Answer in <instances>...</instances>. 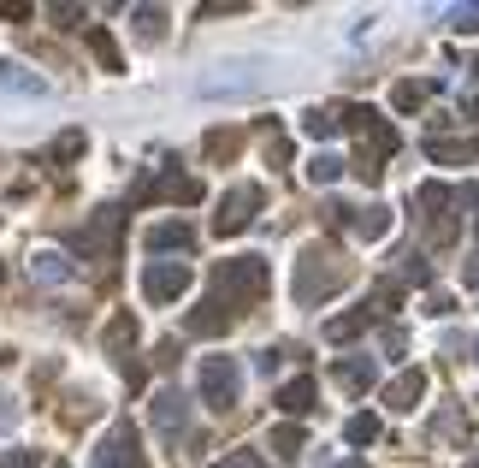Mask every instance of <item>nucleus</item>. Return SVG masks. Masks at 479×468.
Instances as JSON below:
<instances>
[{
	"label": "nucleus",
	"mask_w": 479,
	"mask_h": 468,
	"mask_svg": "<svg viewBox=\"0 0 479 468\" xmlns=\"http://www.w3.org/2000/svg\"><path fill=\"white\" fill-rule=\"evenodd\" d=\"M426 314H456V302H450V291H432V297H426Z\"/></svg>",
	"instance_id": "39"
},
{
	"label": "nucleus",
	"mask_w": 479,
	"mask_h": 468,
	"mask_svg": "<svg viewBox=\"0 0 479 468\" xmlns=\"http://www.w3.org/2000/svg\"><path fill=\"white\" fill-rule=\"evenodd\" d=\"M350 231L367 238V243H379L385 231H391V208H379V202H373V208H350Z\"/></svg>",
	"instance_id": "16"
},
{
	"label": "nucleus",
	"mask_w": 479,
	"mask_h": 468,
	"mask_svg": "<svg viewBox=\"0 0 479 468\" xmlns=\"http://www.w3.org/2000/svg\"><path fill=\"white\" fill-rule=\"evenodd\" d=\"M474 238H479V213H474Z\"/></svg>",
	"instance_id": "45"
},
{
	"label": "nucleus",
	"mask_w": 479,
	"mask_h": 468,
	"mask_svg": "<svg viewBox=\"0 0 479 468\" xmlns=\"http://www.w3.org/2000/svg\"><path fill=\"white\" fill-rule=\"evenodd\" d=\"M343 439H350V445H373V439H379V415H350V421H343Z\"/></svg>",
	"instance_id": "26"
},
{
	"label": "nucleus",
	"mask_w": 479,
	"mask_h": 468,
	"mask_svg": "<svg viewBox=\"0 0 479 468\" xmlns=\"http://www.w3.org/2000/svg\"><path fill=\"white\" fill-rule=\"evenodd\" d=\"M474 71H479V66H474Z\"/></svg>",
	"instance_id": "50"
},
{
	"label": "nucleus",
	"mask_w": 479,
	"mask_h": 468,
	"mask_svg": "<svg viewBox=\"0 0 479 468\" xmlns=\"http://www.w3.org/2000/svg\"><path fill=\"white\" fill-rule=\"evenodd\" d=\"M332 380H338L350 398H361L367 385H373V362H367V356H350V362H338V368H332Z\"/></svg>",
	"instance_id": "19"
},
{
	"label": "nucleus",
	"mask_w": 479,
	"mask_h": 468,
	"mask_svg": "<svg viewBox=\"0 0 479 468\" xmlns=\"http://www.w3.org/2000/svg\"><path fill=\"white\" fill-rule=\"evenodd\" d=\"M432 89H438V84H414V77H409V84H396V89H391V107H396V113H421Z\"/></svg>",
	"instance_id": "23"
},
{
	"label": "nucleus",
	"mask_w": 479,
	"mask_h": 468,
	"mask_svg": "<svg viewBox=\"0 0 479 468\" xmlns=\"http://www.w3.org/2000/svg\"><path fill=\"white\" fill-rule=\"evenodd\" d=\"M355 279V261H343V249H332V243H308L297 261V302L302 309H314V302H325L332 291H343V284Z\"/></svg>",
	"instance_id": "1"
},
{
	"label": "nucleus",
	"mask_w": 479,
	"mask_h": 468,
	"mask_svg": "<svg viewBox=\"0 0 479 468\" xmlns=\"http://www.w3.org/2000/svg\"><path fill=\"white\" fill-rule=\"evenodd\" d=\"M30 273H36L42 284H66L71 279V261L59 256V249H36V256H30Z\"/></svg>",
	"instance_id": "21"
},
{
	"label": "nucleus",
	"mask_w": 479,
	"mask_h": 468,
	"mask_svg": "<svg viewBox=\"0 0 479 468\" xmlns=\"http://www.w3.org/2000/svg\"><path fill=\"white\" fill-rule=\"evenodd\" d=\"M190 243H196V231L183 226V220H166V226H148V256H172V249H190Z\"/></svg>",
	"instance_id": "13"
},
{
	"label": "nucleus",
	"mask_w": 479,
	"mask_h": 468,
	"mask_svg": "<svg viewBox=\"0 0 479 468\" xmlns=\"http://www.w3.org/2000/svg\"><path fill=\"white\" fill-rule=\"evenodd\" d=\"M373 320H379V314H373V309H350V314H332V320H325V338H332V344H350V338H361V332L373 327Z\"/></svg>",
	"instance_id": "15"
},
{
	"label": "nucleus",
	"mask_w": 479,
	"mask_h": 468,
	"mask_svg": "<svg viewBox=\"0 0 479 468\" xmlns=\"http://www.w3.org/2000/svg\"><path fill=\"white\" fill-rule=\"evenodd\" d=\"M0 468H42V451H6Z\"/></svg>",
	"instance_id": "35"
},
{
	"label": "nucleus",
	"mask_w": 479,
	"mask_h": 468,
	"mask_svg": "<svg viewBox=\"0 0 479 468\" xmlns=\"http://www.w3.org/2000/svg\"><path fill=\"white\" fill-rule=\"evenodd\" d=\"M426 155L444 160V166H456V160H474V148H467V142H444V137H432V142H426Z\"/></svg>",
	"instance_id": "30"
},
{
	"label": "nucleus",
	"mask_w": 479,
	"mask_h": 468,
	"mask_svg": "<svg viewBox=\"0 0 479 468\" xmlns=\"http://www.w3.org/2000/svg\"><path fill=\"white\" fill-rule=\"evenodd\" d=\"M178 202V208H196L201 202V178H190V172H160V178H142L137 184V202Z\"/></svg>",
	"instance_id": "10"
},
{
	"label": "nucleus",
	"mask_w": 479,
	"mask_h": 468,
	"mask_svg": "<svg viewBox=\"0 0 479 468\" xmlns=\"http://www.w3.org/2000/svg\"><path fill=\"white\" fill-rule=\"evenodd\" d=\"M409 350V338H403V327H385V356H403Z\"/></svg>",
	"instance_id": "40"
},
{
	"label": "nucleus",
	"mask_w": 479,
	"mask_h": 468,
	"mask_svg": "<svg viewBox=\"0 0 479 468\" xmlns=\"http://www.w3.org/2000/svg\"><path fill=\"white\" fill-rule=\"evenodd\" d=\"M308 178H314V184H338V178H343V160H338V155H325V148H320V155L308 160Z\"/></svg>",
	"instance_id": "28"
},
{
	"label": "nucleus",
	"mask_w": 479,
	"mask_h": 468,
	"mask_svg": "<svg viewBox=\"0 0 479 468\" xmlns=\"http://www.w3.org/2000/svg\"><path fill=\"white\" fill-rule=\"evenodd\" d=\"M261 202H267V190L261 184H237L219 196V213H213V231L219 238H237V231H249V220L261 213Z\"/></svg>",
	"instance_id": "6"
},
{
	"label": "nucleus",
	"mask_w": 479,
	"mask_h": 468,
	"mask_svg": "<svg viewBox=\"0 0 479 468\" xmlns=\"http://www.w3.org/2000/svg\"><path fill=\"white\" fill-rule=\"evenodd\" d=\"M267 451L279 456V463H297V456L308 451V433H302L297 421H284V427H272V439H267Z\"/></svg>",
	"instance_id": "18"
},
{
	"label": "nucleus",
	"mask_w": 479,
	"mask_h": 468,
	"mask_svg": "<svg viewBox=\"0 0 479 468\" xmlns=\"http://www.w3.org/2000/svg\"><path fill=\"white\" fill-rule=\"evenodd\" d=\"M391 155H396V130L385 125V119H373V125L361 130V155H355L350 166H355V178H361V184H379V178H385V160H391Z\"/></svg>",
	"instance_id": "5"
},
{
	"label": "nucleus",
	"mask_w": 479,
	"mask_h": 468,
	"mask_svg": "<svg viewBox=\"0 0 479 468\" xmlns=\"http://www.w3.org/2000/svg\"><path fill=\"white\" fill-rule=\"evenodd\" d=\"M137 30L148 36V42H155V36H166V13H160V6H137Z\"/></svg>",
	"instance_id": "32"
},
{
	"label": "nucleus",
	"mask_w": 479,
	"mask_h": 468,
	"mask_svg": "<svg viewBox=\"0 0 479 468\" xmlns=\"http://www.w3.org/2000/svg\"><path fill=\"white\" fill-rule=\"evenodd\" d=\"M0 18H13V24H18V18H30V6H6V0H0Z\"/></svg>",
	"instance_id": "44"
},
{
	"label": "nucleus",
	"mask_w": 479,
	"mask_h": 468,
	"mask_svg": "<svg viewBox=\"0 0 479 468\" xmlns=\"http://www.w3.org/2000/svg\"><path fill=\"white\" fill-rule=\"evenodd\" d=\"M267 279H272V273H267V261H261V256H231V261L213 267V302L237 320L243 309H254V302L267 297Z\"/></svg>",
	"instance_id": "2"
},
{
	"label": "nucleus",
	"mask_w": 479,
	"mask_h": 468,
	"mask_svg": "<svg viewBox=\"0 0 479 468\" xmlns=\"http://www.w3.org/2000/svg\"><path fill=\"white\" fill-rule=\"evenodd\" d=\"M450 30H456V36H474V30H479V6H456V13H450Z\"/></svg>",
	"instance_id": "33"
},
{
	"label": "nucleus",
	"mask_w": 479,
	"mask_h": 468,
	"mask_svg": "<svg viewBox=\"0 0 479 468\" xmlns=\"http://www.w3.org/2000/svg\"><path fill=\"white\" fill-rule=\"evenodd\" d=\"M89 54L101 59V71H125V54H119V42L107 30H89Z\"/></svg>",
	"instance_id": "25"
},
{
	"label": "nucleus",
	"mask_w": 479,
	"mask_h": 468,
	"mask_svg": "<svg viewBox=\"0 0 479 468\" xmlns=\"http://www.w3.org/2000/svg\"><path fill=\"white\" fill-rule=\"evenodd\" d=\"M130 350H137V314H113L107 320V356H119V362H130Z\"/></svg>",
	"instance_id": "17"
},
{
	"label": "nucleus",
	"mask_w": 479,
	"mask_h": 468,
	"mask_svg": "<svg viewBox=\"0 0 479 468\" xmlns=\"http://www.w3.org/2000/svg\"><path fill=\"white\" fill-rule=\"evenodd\" d=\"M183 421H190V398H183L178 385H166V392H155V427L166 433V439H178Z\"/></svg>",
	"instance_id": "11"
},
{
	"label": "nucleus",
	"mask_w": 479,
	"mask_h": 468,
	"mask_svg": "<svg viewBox=\"0 0 479 468\" xmlns=\"http://www.w3.org/2000/svg\"><path fill=\"white\" fill-rule=\"evenodd\" d=\"M226 327H231V314L219 309V302H213V297L201 302V309L190 314V320H183V332H196V338H213V332H226Z\"/></svg>",
	"instance_id": "20"
},
{
	"label": "nucleus",
	"mask_w": 479,
	"mask_h": 468,
	"mask_svg": "<svg viewBox=\"0 0 479 468\" xmlns=\"http://www.w3.org/2000/svg\"><path fill=\"white\" fill-rule=\"evenodd\" d=\"M267 160H272V166H284V160H290V142H284L279 130H267Z\"/></svg>",
	"instance_id": "36"
},
{
	"label": "nucleus",
	"mask_w": 479,
	"mask_h": 468,
	"mask_svg": "<svg viewBox=\"0 0 479 468\" xmlns=\"http://www.w3.org/2000/svg\"><path fill=\"white\" fill-rule=\"evenodd\" d=\"M343 468H367V463H343Z\"/></svg>",
	"instance_id": "46"
},
{
	"label": "nucleus",
	"mask_w": 479,
	"mask_h": 468,
	"mask_svg": "<svg viewBox=\"0 0 479 468\" xmlns=\"http://www.w3.org/2000/svg\"><path fill=\"white\" fill-rule=\"evenodd\" d=\"M84 155V130H66V137L54 142V160H77Z\"/></svg>",
	"instance_id": "34"
},
{
	"label": "nucleus",
	"mask_w": 479,
	"mask_h": 468,
	"mask_svg": "<svg viewBox=\"0 0 479 468\" xmlns=\"http://www.w3.org/2000/svg\"><path fill=\"white\" fill-rule=\"evenodd\" d=\"M414 208H421V220H426V238L438 243V249H444V243H456V220H450V190L444 184H421L414 190Z\"/></svg>",
	"instance_id": "7"
},
{
	"label": "nucleus",
	"mask_w": 479,
	"mask_h": 468,
	"mask_svg": "<svg viewBox=\"0 0 479 468\" xmlns=\"http://www.w3.org/2000/svg\"><path fill=\"white\" fill-rule=\"evenodd\" d=\"M59 468H66V463H59Z\"/></svg>",
	"instance_id": "49"
},
{
	"label": "nucleus",
	"mask_w": 479,
	"mask_h": 468,
	"mask_svg": "<svg viewBox=\"0 0 479 468\" xmlns=\"http://www.w3.org/2000/svg\"><path fill=\"white\" fill-rule=\"evenodd\" d=\"M89 468H148V456H142V433L130 421H113V427H107V439L95 445V456H89Z\"/></svg>",
	"instance_id": "4"
},
{
	"label": "nucleus",
	"mask_w": 479,
	"mask_h": 468,
	"mask_svg": "<svg viewBox=\"0 0 479 468\" xmlns=\"http://www.w3.org/2000/svg\"><path fill=\"white\" fill-rule=\"evenodd\" d=\"M421 398H426V374L421 368H403L391 385H385V410H396V415H409Z\"/></svg>",
	"instance_id": "12"
},
{
	"label": "nucleus",
	"mask_w": 479,
	"mask_h": 468,
	"mask_svg": "<svg viewBox=\"0 0 479 468\" xmlns=\"http://www.w3.org/2000/svg\"><path fill=\"white\" fill-rule=\"evenodd\" d=\"M474 362H479V344H474Z\"/></svg>",
	"instance_id": "47"
},
{
	"label": "nucleus",
	"mask_w": 479,
	"mask_h": 468,
	"mask_svg": "<svg viewBox=\"0 0 479 468\" xmlns=\"http://www.w3.org/2000/svg\"><path fill=\"white\" fill-rule=\"evenodd\" d=\"M119 226H125V208H101L95 220H89V231H77V256H89V261H107V267H113Z\"/></svg>",
	"instance_id": "8"
},
{
	"label": "nucleus",
	"mask_w": 479,
	"mask_h": 468,
	"mask_svg": "<svg viewBox=\"0 0 479 468\" xmlns=\"http://www.w3.org/2000/svg\"><path fill=\"white\" fill-rule=\"evenodd\" d=\"M396 279L403 284H432V261L421 249H396Z\"/></svg>",
	"instance_id": "22"
},
{
	"label": "nucleus",
	"mask_w": 479,
	"mask_h": 468,
	"mask_svg": "<svg viewBox=\"0 0 479 468\" xmlns=\"http://www.w3.org/2000/svg\"><path fill=\"white\" fill-rule=\"evenodd\" d=\"M462 284H467V291H479V249L467 256V267H462Z\"/></svg>",
	"instance_id": "42"
},
{
	"label": "nucleus",
	"mask_w": 479,
	"mask_h": 468,
	"mask_svg": "<svg viewBox=\"0 0 479 468\" xmlns=\"http://www.w3.org/2000/svg\"><path fill=\"white\" fill-rule=\"evenodd\" d=\"M190 261H148V273H142V297L148 302H178L183 291H190Z\"/></svg>",
	"instance_id": "9"
},
{
	"label": "nucleus",
	"mask_w": 479,
	"mask_h": 468,
	"mask_svg": "<svg viewBox=\"0 0 479 468\" xmlns=\"http://www.w3.org/2000/svg\"><path fill=\"white\" fill-rule=\"evenodd\" d=\"M314 398H320V385H314L308 374H297L290 385H279V398H272V403H279L284 415H308V410H314Z\"/></svg>",
	"instance_id": "14"
},
{
	"label": "nucleus",
	"mask_w": 479,
	"mask_h": 468,
	"mask_svg": "<svg viewBox=\"0 0 479 468\" xmlns=\"http://www.w3.org/2000/svg\"><path fill=\"white\" fill-rule=\"evenodd\" d=\"M219 468H267V463H261V456H249V451H237V456H226Z\"/></svg>",
	"instance_id": "41"
},
{
	"label": "nucleus",
	"mask_w": 479,
	"mask_h": 468,
	"mask_svg": "<svg viewBox=\"0 0 479 468\" xmlns=\"http://www.w3.org/2000/svg\"><path fill=\"white\" fill-rule=\"evenodd\" d=\"M196 385H201V403L226 415V410H237V398H243V368L231 356H201Z\"/></svg>",
	"instance_id": "3"
},
{
	"label": "nucleus",
	"mask_w": 479,
	"mask_h": 468,
	"mask_svg": "<svg viewBox=\"0 0 479 468\" xmlns=\"http://www.w3.org/2000/svg\"><path fill=\"white\" fill-rule=\"evenodd\" d=\"M432 439H467V415L462 410H444L432 421Z\"/></svg>",
	"instance_id": "31"
},
{
	"label": "nucleus",
	"mask_w": 479,
	"mask_h": 468,
	"mask_svg": "<svg viewBox=\"0 0 479 468\" xmlns=\"http://www.w3.org/2000/svg\"><path fill=\"white\" fill-rule=\"evenodd\" d=\"M450 202H456V208H479V178H467L462 190H450Z\"/></svg>",
	"instance_id": "37"
},
{
	"label": "nucleus",
	"mask_w": 479,
	"mask_h": 468,
	"mask_svg": "<svg viewBox=\"0 0 479 468\" xmlns=\"http://www.w3.org/2000/svg\"><path fill=\"white\" fill-rule=\"evenodd\" d=\"M0 89H24V95H48L42 77H30L24 66H13V59H0Z\"/></svg>",
	"instance_id": "24"
},
{
	"label": "nucleus",
	"mask_w": 479,
	"mask_h": 468,
	"mask_svg": "<svg viewBox=\"0 0 479 468\" xmlns=\"http://www.w3.org/2000/svg\"><path fill=\"white\" fill-rule=\"evenodd\" d=\"M467 468H479V456H474V463H467Z\"/></svg>",
	"instance_id": "48"
},
{
	"label": "nucleus",
	"mask_w": 479,
	"mask_h": 468,
	"mask_svg": "<svg viewBox=\"0 0 479 468\" xmlns=\"http://www.w3.org/2000/svg\"><path fill=\"white\" fill-rule=\"evenodd\" d=\"M302 130H308L314 142H332V137H338V113H325V107H314V113L302 119Z\"/></svg>",
	"instance_id": "29"
},
{
	"label": "nucleus",
	"mask_w": 479,
	"mask_h": 468,
	"mask_svg": "<svg viewBox=\"0 0 479 468\" xmlns=\"http://www.w3.org/2000/svg\"><path fill=\"white\" fill-rule=\"evenodd\" d=\"M201 148H208V160H231V155L243 148V130H213Z\"/></svg>",
	"instance_id": "27"
},
{
	"label": "nucleus",
	"mask_w": 479,
	"mask_h": 468,
	"mask_svg": "<svg viewBox=\"0 0 479 468\" xmlns=\"http://www.w3.org/2000/svg\"><path fill=\"white\" fill-rule=\"evenodd\" d=\"M77 18H84V6H54V24L59 30H77Z\"/></svg>",
	"instance_id": "38"
},
{
	"label": "nucleus",
	"mask_w": 479,
	"mask_h": 468,
	"mask_svg": "<svg viewBox=\"0 0 479 468\" xmlns=\"http://www.w3.org/2000/svg\"><path fill=\"white\" fill-rule=\"evenodd\" d=\"M155 362H160V368H172V362H178V338H166V344H160V350H155Z\"/></svg>",
	"instance_id": "43"
}]
</instances>
